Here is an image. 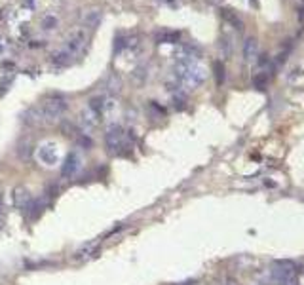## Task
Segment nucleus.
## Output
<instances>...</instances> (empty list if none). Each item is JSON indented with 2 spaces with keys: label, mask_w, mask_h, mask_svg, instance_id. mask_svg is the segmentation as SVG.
<instances>
[{
  "label": "nucleus",
  "mask_w": 304,
  "mask_h": 285,
  "mask_svg": "<svg viewBox=\"0 0 304 285\" xmlns=\"http://www.w3.org/2000/svg\"><path fill=\"white\" fill-rule=\"evenodd\" d=\"M67 110V101L61 99V97H55V99H48L44 101V105L40 106V112H42V120L44 124L46 122H53L57 118H61Z\"/></svg>",
  "instance_id": "obj_1"
},
{
  "label": "nucleus",
  "mask_w": 304,
  "mask_h": 285,
  "mask_svg": "<svg viewBox=\"0 0 304 285\" xmlns=\"http://www.w3.org/2000/svg\"><path fill=\"white\" fill-rule=\"evenodd\" d=\"M105 143H106V149L112 152V154H120L122 149H126V137H124V130L120 126H110L106 133H105Z\"/></svg>",
  "instance_id": "obj_2"
},
{
  "label": "nucleus",
  "mask_w": 304,
  "mask_h": 285,
  "mask_svg": "<svg viewBox=\"0 0 304 285\" xmlns=\"http://www.w3.org/2000/svg\"><path fill=\"white\" fill-rule=\"evenodd\" d=\"M38 158L46 164V165H55L59 162V156H57V147L53 143H46L38 149Z\"/></svg>",
  "instance_id": "obj_3"
},
{
  "label": "nucleus",
  "mask_w": 304,
  "mask_h": 285,
  "mask_svg": "<svg viewBox=\"0 0 304 285\" xmlns=\"http://www.w3.org/2000/svg\"><path fill=\"white\" fill-rule=\"evenodd\" d=\"M80 156L76 154V152H71V154L65 158V164H63V167H61V175L63 177H73L76 171L80 169Z\"/></svg>",
  "instance_id": "obj_4"
},
{
  "label": "nucleus",
  "mask_w": 304,
  "mask_h": 285,
  "mask_svg": "<svg viewBox=\"0 0 304 285\" xmlns=\"http://www.w3.org/2000/svg\"><path fill=\"white\" fill-rule=\"evenodd\" d=\"M99 116H101L99 112H95V110H91V108L88 106V108L82 112V116H80V118H82V128H84V131L93 130V128L99 124Z\"/></svg>",
  "instance_id": "obj_5"
},
{
  "label": "nucleus",
  "mask_w": 304,
  "mask_h": 285,
  "mask_svg": "<svg viewBox=\"0 0 304 285\" xmlns=\"http://www.w3.org/2000/svg\"><path fill=\"white\" fill-rule=\"evenodd\" d=\"M12 200H14V206L25 209L27 206L32 202V196L29 194V190H27L25 186H17V188L14 190V194H12Z\"/></svg>",
  "instance_id": "obj_6"
},
{
  "label": "nucleus",
  "mask_w": 304,
  "mask_h": 285,
  "mask_svg": "<svg viewBox=\"0 0 304 285\" xmlns=\"http://www.w3.org/2000/svg\"><path fill=\"white\" fill-rule=\"evenodd\" d=\"M257 57H258V42L255 38H247L243 42V59L247 63H253L257 61Z\"/></svg>",
  "instance_id": "obj_7"
},
{
  "label": "nucleus",
  "mask_w": 304,
  "mask_h": 285,
  "mask_svg": "<svg viewBox=\"0 0 304 285\" xmlns=\"http://www.w3.org/2000/svg\"><path fill=\"white\" fill-rule=\"evenodd\" d=\"M101 23V12L93 10V12H88L86 17H84V25L88 29H95V27Z\"/></svg>",
  "instance_id": "obj_8"
},
{
  "label": "nucleus",
  "mask_w": 304,
  "mask_h": 285,
  "mask_svg": "<svg viewBox=\"0 0 304 285\" xmlns=\"http://www.w3.org/2000/svg\"><path fill=\"white\" fill-rule=\"evenodd\" d=\"M71 59H73V52H69V50H61V52L53 53V63H55V65H59V67L69 65V63H71Z\"/></svg>",
  "instance_id": "obj_9"
},
{
  "label": "nucleus",
  "mask_w": 304,
  "mask_h": 285,
  "mask_svg": "<svg viewBox=\"0 0 304 285\" xmlns=\"http://www.w3.org/2000/svg\"><path fill=\"white\" fill-rule=\"evenodd\" d=\"M268 78H270V73H266V71H257L253 76V86L257 90H264L266 84H268Z\"/></svg>",
  "instance_id": "obj_10"
},
{
  "label": "nucleus",
  "mask_w": 304,
  "mask_h": 285,
  "mask_svg": "<svg viewBox=\"0 0 304 285\" xmlns=\"http://www.w3.org/2000/svg\"><path fill=\"white\" fill-rule=\"evenodd\" d=\"M93 253H97L95 243H88V245H84L82 249L76 251L75 259H90V257H93Z\"/></svg>",
  "instance_id": "obj_11"
},
{
  "label": "nucleus",
  "mask_w": 304,
  "mask_h": 285,
  "mask_svg": "<svg viewBox=\"0 0 304 285\" xmlns=\"http://www.w3.org/2000/svg\"><path fill=\"white\" fill-rule=\"evenodd\" d=\"M223 17L227 19L228 23H232V25L236 27V29H242L243 27V23H242V19L232 12V10H223Z\"/></svg>",
  "instance_id": "obj_12"
},
{
  "label": "nucleus",
  "mask_w": 304,
  "mask_h": 285,
  "mask_svg": "<svg viewBox=\"0 0 304 285\" xmlns=\"http://www.w3.org/2000/svg\"><path fill=\"white\" fill-rule=\"evenodd\" d=\"M91 110H95V112H99L101 114L103 112V106H105V103H103V97H93L91 101H90V105H88Z\"/></svg>",
  "instance_id": "obj_13"
},
{
  "label": "nucleus",
  "mask_w": 304,
  "mask_h": 285,
  "mask_svg": "<svg viewBox=\"0 0 304 285\" xmlns=\"http://www.w3.org/2000/svg\"><path fill=\"white\" fill-rule=\"evenodd\" d=\"M215 76H217V84L225 82V67H223V63H215Z\"/></svg>",
  "instance_id": "obj_14"
},
{
  "label": "nucleus",
  "mask_w": 304,
  "mask_h": 285,
  "mask_svg": "<svg viewBox=\"0 0 304 285\" xmlns=\"http://www.w3.org/2000/svg\"><path fill=\"white\" fill-rule=\"evenodd\" d=\"M78 145H80L82 149H86V150H90V149L93 147V141H91L90 137H86V133H84V135H82V137L78 139Z\"/></svg>",
  "instance_id": "obj_15"
},
{
  "label": "nucleus",
  "mask_w": 304,
  "mask_h": 285,
  "mask_svg": "<svg viewBox=\"0 0 304 285\" xmlns=\"http://www.w3.org/2000/svg\"><path fill=\"white\" fill-rule=\"evenodd\" d=\"M158 40H164V42H177L179 32H166L164 36H158Z\"/></svg>",
  "instance_id": "obj_16"
},
{
  "label": "nucleus",
  "mask_w": 304,
  "mask_h": 285,
  "mask_svg": "<svg viewBox=\"0 0 304 285\" xmlns=\"http://www.w3.org/2000/svg\"><path fill=\"white\" fill-rule=\"evenodd\" d=\"M30 152H32V149H30V145H29V143L19 147V158H21V160H27V158L30 156Z\"/></svg>",
  "instance_id": "obj_17"
},
{
  "label": "nucleus",
  "mask_w": 304,
  "mask_h": 285,
  "mask_svg": "<svg viewBox=\"0 0 304 285\" xmlns=\"http://www.w3.org/2000/svg\"><path fill=\"white\" fill-rule=\"evenodd\" d=\"M55 25H57V19H55V17H46V19H44V27H46V29H53Z\"/></svg>",
  "instance_id": "obj_18"
},
{
  "label": "nucleus",
  "mask_w": 304,
  "mask_h": 285,
  "mask_svg": "<svg viewBox=\"0 0 304 285\" xmlns=\"http://www.w3.org/2000/svg\"><path fill=\"white\" fill-rule=\"evenodd\" d=\"M209 2H211V4H217V2H219V0H209Z\"/></svg>",
  "instance_id": "obj_19"
}]
</instances>
